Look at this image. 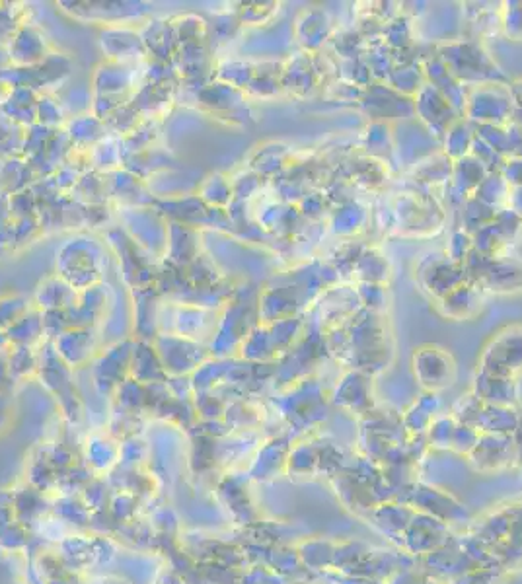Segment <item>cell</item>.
Returning a JSON list of instances; mask_svg holds the SVG:
<instances>
[{
    "instance_id": "cell-1",
    "label": "cell",
    "mask_w": 522,
    "mask_h": 584,
    "mask_svg": "<svg viewBox=\"0 0 522 584\" xmlns=\"http://www.w3.org/2000/svg\"><path fill=\"white\" fill-rule=\"evenodd\" d=\"M437 55L464 88L509 84L507 74L491 59L480 39H448L437 45Z\"/></svg>"
},
{
    "instance_id": "cell-2",
    "label": "cell",
    "mask_w": 522,
    "mask_h": 584,
    "mask_svg": "<svg viewBox=\"0 0 522 584\" xmlns=\"http://www.w3.org/2000/svg\"><path fill=\"white\" fill-rule=\"evenodd\" d=\"M392 215L396 220V230L400 236L427 238L443 230L447 211L441 201L429 191L411 189L398 193L392 203Z\"/></svg>"
},
{
    "instance_id": "cell-3",
    "label": "cell",
    "mask_w": 522,
    "mask_h": 584,
    "mask_svg": "<svg viewBox=\"0 0 522 584\" xmlns=\"http://www.w3.org/2000/svg\"><path fill=\"white\" fill-rule=\"evenodd\" d=\"M468 281L476 283L491 294H517L522 292V259L501 256L491 259L472 250L464 261Z\"/></svg>"
},
{
    "instance_id": "cell-4",
    "label": "cell",
    "mask_w": 522,
    "mask_h": 584,
    "mask_svg": "<svg viewBox=\"0 0 522 584\" xmlns=\"http://www.w3.org/2000/svg\"><path fill=\"white\" fill-rule=\"evenodd\" d=\"M513 110L515 100L509 84H482L468 88L466 94V106H464V119H468L472 125H495L505 127L513 123Z\"/></svg>"
},
{
    "instance_id": "cell-5",
    "label": "cell",
    "mask_w": 522,
    "mask_h": 584,
    "mask_svg": "<svg viewBox=\"0 0 522 584\" xmlns=\"http://www.w3.org/2000/svg\"><path fill=\"white\" fill-rule=\"evenodd\" d=\"M482 370L495 378L522 370V326L501 329L487 341L482 353Z\"/></svg>"
},
{
    "instance_id": "cell-6",
    "label": "cell",
    "mask_w": 522,
    "mask_h": 584,
    "mask_svg": "<svg viewBox=\"0 0 522 584\" xmlns=\"http://www.w3.org/2000/svg\"><path fill=\"white\" fill-rule=\"evenodd\" d=\"M415 281L419 287L427 292L435 302L447 296L462 283L468 281L464 263L452 261L447 254L443 256H429L415 267Z\"/></svg>"
},
{
    "instance_id": "cell-7",
    "label": "cell",
    "mask_w": 522,
    "mask_h": 584,
    "mask_svg": "<svg viewBox=\"0 0 522 584\" xmlns=\"http://www.w3.org/2000/svg\"><path fill=\"white\" fill-rule=\"evenodd\" d=\"M396 162L400 166L413 168L427 156L441 150V141H437L415 117L392 123Z\"/></svg>"
},
{
    "instance_id": "cell-8",
    "label": "cell",
    "mask_w": 522,
    "mask_h": 584,
    "mask_svg": "<svg viewBox=\"0 0 522 584\" xmlns=\"http://www.w3.org/2000/svg\"><path fill=\"white\" fill-rule=\"evenodd\" d=\"M411 365L419 384L433 392L450 386L456 374V365H454L452 355L437 345L417 347L413 351Z\"/></svg>"
},
{
    "instance_id": "cell-9",
    "label": "cell",
    "mask_w": 522,
    "mask_h": 584,
    "mask_svg": "<svg viewBox=\"0 0 522 584\" xmlns=\"http://www.w3.org/2000/svg\"><path fill=\"white\" fill-rule=\"evenodd\" d=\"M413 111L415 119L437 139L441 141L448 129L460 119L458 111L454 110L443 94L431 84H423V88L413 96Z\"/></svg>"
},
{
    "instance_id": "cell-10",
    "label": "cell",
    "mask_w": 522,
    "mask_h": 584,
    "mask_svg": "<svg viewBox=\"0 0 522 584\" xmlns=\"http://www.w3.org/2000/svg\"><path fill=\"white\" fill-rule=\"evenodd\" d=\"M361 108L371 115L373 121L390 123V119L406 121L413 119V98L402 96L400 92L392 90L384 82H373L365 88L361 98Z\"/></svg>"
},
{
    "instance_id": "cell-11",
    "label": "cell",
    "mask_w": 522,
    "mask_h": 584,
    "mask_svg": "<svg viewBox=\"0 0 522 584\" xmlns=\"http://www.w3.org/2000/svg\"><path fill=\"white\" fill-rule=\"evenodd\" d=\"M484 294L476 283L466 281L454 291L448 292L441 300H437V310L441 316L454 322L474 320L484 306Z\"/></svg>"
},
{
    "instance_id": "cell-12",
    "label": "cell",
    "mask_w": 522,
    "mask_h": 584,
    "mask_svg": "<svg viewBox=\"0 0 522 584\" xmlns=\"http://www.w3.org/2000/svg\"><path fill=\"white\" fill-rule=\"evenodd\" d=\"M293 34L306 51L316 55L328 41H332L334 26H332L330 16L324 10L312 8L300 14L299 20L295 22Z\"/></svg>"
},
{
    "instance_id": "cell-13",
    "label": "cell",
    "mask_w": 522,
    "mask_h": 584,
    "mask_svg": "<svg viewBox=\"0 0 522 584\" xmlns=\"http://www.w3.org/2000/svg\"><path fill=\"white\" fill-rule=\"evenodd\" d=\"M489 174L491 172L487 170L485 164H482L476 156L468 154L460 160H454L448 191L450 195L458 197L460 205H464V201L472 197V193L480 187V183L484 182Z\"/></svg>"
},
{
    "instance_id": "cell-14",
    "label": "cell",
    "mask_w": 522,
    "mask_h": 584,
    "mask_svg": "<svg viewBox=\"0 0 522 584\" xmlns=\"http://www.w3.org/2000/svg\"><path fill=\"white\" fill-rule=\"evenodd\" d=\"M363 154L382 162L388 170L396 164V148H394V133L392 123L371 121L363 135Z\"/></svg>"
},
{
    "instance_id": "cell-15",
    "label": "cell",
    "mask_w": 522,
    "mask_h": 584,
    "mask_svg": "<svg viewBox=\"0 0 522 584\" xmlns=\"http://www.w3.org/2000/svg\"><path fill=\"white\" fill-rule=\"evenodd\" d=\"M328 220L334 234L341 238H353L367 228V224L371 222V213L359 201L349 199L341 205H336Z\"/></svg>"
},
{
    "instance_id": "cell-16",
    "label": "cell",
    "mask_w": 522,
    "mask_h": 584,
    "mask_svg": "<svg viewBox=\"0 0 522 584\" xmlns=\"http://www.w3.org/2000/svg\"><path fill=\"white\" fill-rule=\"evenodd\" d=\"M390 263L382 256L376 248H363L357 257L351 279L357 283H373V285H384L388 287L390 283Z\"/></svg>"
},
{
    "instance_id": "cell-17",
    "label": "cell",
    "mask_w": 522,
    "mask_h": 584,
    "mask_svg": "<svg viewBox=\"0 0 522 584\" xmlns=\"http://www.w3.org/2000/svg\"><path fill=\"white\" fill-rule=\"evenodd\" d=\"M343 170H345L343 182L353 183L365 189H376L384 185V180H388V172H390L382 162L369 158L365 154L347 162Z\"/></svg>"
},
{
    "instance_id": "cell-18",
    "label": "cell",
    "mask_w": 522,
    "mask_h": 584,
    "mask_svg": "<svg viewBox=\"0 0 522 584\" xmlns=\"http://www.w3.org/2000/svg\"><path fill=\"white\" fill-rule=\"evenodd\" d=\"M452 160L448 158L443 150L427 156L419 164L411 168V178L417 185L423 187H433V185H448L452 176Z\"/></svg>"
},
{
    "instance_id": "cell-19",
    "label": "cell",
    "mask_w": 522,
    "mask_h": 584,
    "mask_svg": "<svg viewBox=\"0 0 522 584\" xmlns=\"http://www.w3.org/2000/svg\"><path fill=\"white\" fill-rule=\"evenodd\" d=\"M474 137H476V129L474 125L460 117L447 133L445 137L441 139V150L447 154L448 158L454 162V160H460L464 156L470 154V148H472V143H474Z\"/></svg>"
},
{
    "instance_id": "cell-20",
    "label": "cell",
    "mask_w": 522,
    "mask_h": 584,
    "mask_svg": "<svg viewBox=\"0 0 522 584\" xmlns=\"http://www.w3.org/2000/svg\"><path fill=\"white\" fill-rule=\"evenodd\" d=\"M509 191H511V185L505 182V178L499 172H491L484 182L480 183V187L472 193V197L495 211H501L507 207Z\"/></svg>"
},
{
    "instance_id": "cell-21",
    "label": "cell",
    "mask_w": 522,
    "mask_h": 584,
    "mask_svg": "<svg viewBox=\"0 0 522 584\" xmlns=\"http://www.w3.org/2000/svg\"><path fill=\"white\" fill-rule=\"evenodd\" d=\"M497 211L480 203L474 197H468L462 205V226L470 236H474L478 230H482L491 220L495 219Z\"/></svg>"
},
{
    "instance_id": "cell-22",
    "label": "cell",
    "mask_w": 522,
    "mask_h": 584,
    "mask_svg": "<svg viewBox=\"0 0 522 584\" xmlns=\"http://www.w3.org/2000/svg\"><path fill=\"white\" fill-rule=\"evenodd\" d=\"M501 32L513 41H522V0L503 2L499 8Z\"/></svg>"
},
{
    "instance_id": "cell-23",
    "label": "cell",
    "mask_w": 522,
    "mask_h": 584,
    "mask_svg": "<svg viewBox=\"0 0 522 584\" xmlns=\"http://www.w3.org/2000/svg\"><path fill=\"white\" fill-rule=\"evenodd\" d=\"M361 306L365 310H371L376 314H386L388 310V291L384 285H373V283H357L355 285Z\"/></svg>"
},
{
    "instance_id": "cell-24",
    "label": "cell",
    "mask_w": 522,
    "mask_h": 584,
    "mask_svg": "<svg viewBox=\"0 0 522 584\" xmlns=\"http://www.w3.org/2000/svg\"><path fill=\"white\" fill-rule=\"evenodd\" d=\"M472 250H474L472 236L464 228H456L450 236V242H448L447 257L456 263H464Z\"/></svg>"
},
{
    "instance_id": "cell-25",
    "label": "cell",
    "mask_w": 522,
    "mask_h": 584,
    "mask_svg": "<svg viewBox=\"0 0 522 584\" xmlns=\"http://www.w3.org/2000/svg\"><path fill=\"white\" fill-rule=\"evenodd\" d=\"M499 174L505 178V182L511 187L522 185V158H507L499 170Z\"/></svg>"
},
{
    "instance_id": "cell-26",
    "label": "cell",
    "mask_w": 522,
    "mask_h": 584,
    "mask_svg": "<svg viewBox=\"0 0 522 584\" xmlns=\"http://www.w3.org/2000/svg\"><path fill=\"white\" fill-rule=\"evenodd\" d=\"M511 92H513V100H515L513 123H517L522 129V80L511 82Z\"/></svg>"
},
{
    "instance_id": "cell-27",
    "label": "cell",
    "mask_w": 522,
    "mask_h": 584,
    "mask_svg": "<svg viewBox=\"0 0 522 584\" xmlns=\"http://www.w3.org/2000/svg\"><path fill=\"white\" fill-rule=\"evenodd\" d=\"M509 211H513L515 215H519L522 219V185H515L509 191V199H507V207Z\"/></svg>"
}]
</instances>
